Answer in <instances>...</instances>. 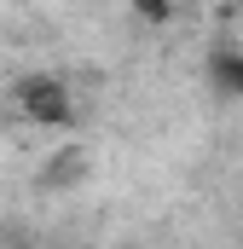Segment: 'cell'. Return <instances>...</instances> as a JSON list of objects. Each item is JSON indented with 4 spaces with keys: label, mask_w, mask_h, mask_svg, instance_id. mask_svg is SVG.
<instances>
[{
    "label": "cell",
    "mask_w": 243,
    "mask_h": 249,
    "mask_svg": "<svg viewBox=\"0 0 243 249\" xmlns=\"http://www.w3.org/2000/svg\"><path fill=\"white\" fill-rule=\"evenodd\" d=\"M127 6H133V12H139V18H145V23H168V18H174V6H180V0H127Z\"/></svg>",
    "instance_id": "3"
},
{
    "label": "cell",
    "mask_w": 243,
    "mask_h": 249,
    "mask_svg": "<svg viewBox=\"0 0 243 249\" xmlns=\"http://www.w3.org/2000/svg\"><path fill=\"white\" fill-rule=\"evenodd\" d=\"M208 81L226 99H243V47H214L208 53Z\"/></svg>",
    "instance_id": "2"
},
{
    "label": "cell",
    "mask_w": 243,
    "mask_h": 249,
    "mask_svg": "<svg viewBox=\"0 0 243 249\" xmlns=\"http://www.w3.org/2000/svg\"><path fill=\"white\" fill-rule=\"evenodd\" d=\"M12 110L29 127H69L75 122V93H69V81L52 75V70H29L12 87Z\"/></svg>",
    "instance_id": "1"
}]
</instances>
